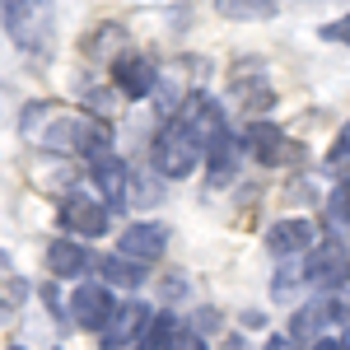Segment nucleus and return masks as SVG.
<instances>
[{
  "mask_svg": "<svg viewBox=\"0 0 350 350\" xmlns=\"http://www.w3.org/2000/svg\"><path fill=\"white\" fill-rule=\"evenodd\" d=\"M201 163H206V150H201L183 126L163 122L159 131H154V145H150V168H154V178H163V183H187V178L201 173Z\"/></svg>",
  "mask_w": 350,
  "mask_h": 350,
  "instance_id": "f257e3e1",
  "label": "nucleus"
},
{
  "mask_svg": "<svg viewBox=\"0 0 350 350\" xmlns=\"http://www.w3.org/2000/svg\"><path fill=\"white\" fill-rule=\"evenodd\" d=\"M0 24H5L10 38H14L19 52H38V56L52 52V38H56V10L52 5L10 0V5H0Z\"/></svg>",
  "mask_w": 350,
  "mask_h": 350,
  "instance_id": "f03ea898",
  "label": "nucleus"
},
{
  "mask_svg": "<svg viewBox=\"0 0 350 350\" xmlns=\"http://www.w3.org/2000/svg\"><path fill=\"white\" fill-rule=\"evenodd\" d=\"M56 224L66 229V239H80V243H94L112 234V211L94 196V191H80L70 187L61 196V206H56Z\"/></svg>",
  "mask_w": 350,
  "mask_h": 350,
  "instance_id": "7ed1b4c3",
  "label": "nucleus"
},
{
  "mask_svg": "<svg viewBox=\"0 0 350 350\" xmlns=\"http://www.w3.org/2000/svg\"><path fill=\"white\" fill-rule=\"evenodd\" d=\"M173 126H183V131L206 150V145H215L219 135L229 131V117H224V103H219L215 94L191 89L187 98H183V108H178V117H173Z\"/></svg>",
  "mask_w": 350,
  "mask_h": 350,
  "instance_id": "20e7f679",
  "label": "nucleus"
},
{
  "mask_svg": "<svg viewBox=\"0 0 350 350\" xmlns=\"http://www.w3.org/2000/svg\"><path fill=\"white\" fill-rule=\"evenodd\" d=\"M108 84L117 89V98L122 103H145V98H154V89H159V66L150 61V52H122L117 61L108 66Z\"/></svg>",
  "mask_w": 350,
  "mask_h": 350,
  "instance_id": "39448f33",
  "label": "nucleus"
},
{
  "mask_svg": "<svg viewBox=\"0 0 350 350\" xmlns=\"http://www.w3.org/2000/svg\"><path fill=\"white\" fill-rule=\"evenodd\" d=\"M239 140H243V159L262 163V168H275V163L304 159V145H295V140L280 131L271 117H262V122H247Z\"/></svg>",
  "mask_w": 350,
  "mask_h": 350,
  "instance_id": "423d86ee",
  "label": "nucleus"
},
{
  "mask_svg": "<svg viewBox=\"0 0 350 350\" xmlns=\"http://www.w3.org/2000/svg\"><path fill=\"white\" fill-rule=\"evenodd\" d=\"M117 313V295L98 280H84V285H70V299H66V323H75L80 332H103Z\"/></svg>",
  "mask_w": 350,
  "mask_h": 350,
  "instance_id": "0eeeda50",
  "label": "nucleus"
},
{
  "mask_svg": "<svg viewBox=\"0 0 350 350\" xmlns=\"http://www.w3.org/2000/svg\"><path fill=\"white\" fill-rule=\"evenodd\" d=\"M304 280L318 285L323 295H336L350 285V247L341 239H318V247L304 257Z\"/></svg>",
  "mask_w": 350,
  "mask_h": 350,
  "instance_id": "6e6552de",
  "label": "nucleus"
},
{
  "mask_svg": "<svg viewBox=\"0 0 350 350\" xmlns=\"http://www.w3.org/2000/svg\"><path fill=\"white\" fill-rule=\"evenodd\" d=\"M42 267H47V275H52L56 285H84V275L98 267V262H94L89 243L56 234V239L47 243V252H42Z\"/></svg>",
  "mask_w": 350,
  "mask_h": 350,
  "instance_id": "1a4fd4ad",
  "label": "nucleus"
},
{
  "mask_svg": "<svg viewBox=\"0 0 350 350\" xmlns=\"http://www.w3.org/2000/svg\"><path fill=\"white\" fill-rule=\"evenodd\" d=\"M168 224L163 219H131L122 234H117V257H131L140 267H154L163 262V252H168Z\"/></svg>",
  "mask_w": 350,
  "mask_h": 350,
  "instance_id": "9d476101",
  "label": "nucleus"
},
{
  "mask_svg": "<svg viewBox=\"0 0 350 350\" xmlns=\"http://www.w3.org/2000/svg\"><path fill=\"white\" fill-rule=\"evenodd\" d=\"M150 318H154V304H145V299H117V313H112V323L98 332L103 341L98 346L103 350H131L140 346V336H145V327H150Z\"/></svg>",
  "mask_w": 350,
  "mask_h": 350,
  "instance_id": "9b49d317",
  "label": "nucleus"
},
{
  "mask_svg": "<svg viewBox=\"0 0 350 350\" xmlns=\"http://www.w3.org/2000/svg\"><path fill=\"white\" fill-rule=\"evenodd\" d=\"M318 247V224L308 215H285L275 219L267 229V252L271 257H280V262H290V257H308Z\"/></svg>",
  "mask_w": 350,
  "mask_h": 350,
  "instance_id": "f8f14e48",
  "label": "nucleus"
},
{
  "mask_svg": "<svg viewBox=\"0 0 350 350\" xmlns=\"http://www.w3.org/2000/svg\"><path fill=\"white\" fill-rule=\"evenodd\" d=\"M89 183H94V196L108 206L112 215L126 211V187H131V163L122 154H108V159L89 163Z\"/></svg>",
  "mask_w": 350,
  "mask_h": 350,
  "instance_id": "ddd939ff",
  "label": "nucleus"
},
{
  "mask_svg": "<svg viewBox=\"0 0 350 350\" xmlns=\"http://www.w3.org/2000/svg\"><path fill=\"white\" fill-rule=\"evenodd\" d=\"M239 163H243V140L234 131H224L215 145H206V163H201V168H206V183L215 191L229 187V183L239 178Z\"/></svg>",
  "mask_w": 350,
  "mask_h": 350,
  "instance_id": "4468645a",
  "label": "nucleus"
},
{
  "mask_svg": "<svg viewBox=\"0 0 350 350\" xmlns=\"http://www.w3.org/2000/svg\"><path fill=\"white\" fill-rule=\"evenodd\" d=\"M66 103H56V98H33V103H24V112H19V135H24L28 145H47V135L56 131V122L66 117Z\"/></svg>",
  "mask_w": 350,
  "mask_h": 350,
  "instance_id": "2eb2a0df",
  "label": "nucleus"
},
{
  "mask_svg": "<svg viewBox=\"0 0 350 350\" xmlns=\"http://www.w3.org/2000/svg\"><path fill=\"white\" fill-rule=\"evenodd\" d=\"M98 285H108L112 295L117 290H126V295H135L140 285H145V275H150V267H140V262H131V257H117V252H108V257H98Z\"/></svg>",
  "mask_w": 350,
  "mask_h": 350,
  "instance_id": "dca6fc26",
  "label": "nucleus"
},
{
  "mask_svg": "<svg viewBox=\"0 0 350 350\" xmlns=\"http://www.w3.org/2000/svg\"><path fill=\"white\" fill-rule=\"evenodd\" d=\"M299 350H308L313 341H323L327 336V304L323 299H308V304H299L295 313H290V332H285Z\"/></svg>",
  "mask_w": 350,
  "mask_h": 350,
  "instance_id": "f3484780",
  "label": "nucleus"
},
{
  "mask_svg": "<svg viewBox=\"0 0 350 350\" xmlns=\"http://www.w3.org/2000/svg\"><path fill=\"white\" fill-rule=\"evenodd\" d=\"M122 52H131V33H126L122 24H112V19H108V24H98L89 38H84V56L98 61V66H112Z\"/></svg>",
  "mask_w": 350,
  "mask_h": 350,
  "instance_id": "a211bd4d",
  "label": "nucleus"
},
{
  "mask_svg": "<svg viewBox=\"0 0 350 350\" xmlns=\"http://www.w3.org/2000/svg\"><path fill=\"white\" fill-rule=\"evenodd\" d=\"M75 94H80V103L89 117H98V122H108V117H117V89L103 80H94V75H80V84H75Z\"/></svg>",
  "mask_w": 350,
  "mask_h": 350,
  "instance_id": "6ab92c4d",
  "label": "nucleus"
},
{
  "mask_svg": "<svg viewBox=\"0 0 350 350\" xmlns=\"http://www.w3.org/2000/svg\"><path fill=\"white\" fill-rule=\"evenodd\" d=\"M234 94H239V112L247 122H262L275 103V94H271V84L257 75V80H234Z\"/></svg>",
  "mask_w": 350,
  "mask_h": 350,
  "instance_id": "aec40b11",
  "label": "nucleus"
},
{
  "mask_svg": "<svg viewBox=\"0 0 350 350\" xmlns=\"http://www.w3.org/2000/svg\"><path fill=\"white\" fill-rule=\"evenodd\" d=\"M183 327H187V318H183L178 308H154V318H150V327H145L140 346L145 350H168V341H173Z\"/></svg>",
  "mask_w": 350,
  "mask_h": 350,
  "instance_id": "412c9836",
  "label": "nucleus"
},
{
  "mask_svg": "<svg viewBox=\"0 0 350 350\" xmlns=\"http://www.w3.org/2000/svg\"><path fill=\"white\" fill-rule=\"evenodd\" d=\"M163 201V178L145 173V168H131V187H126V211H150Z\"/></svg>",
  "mask_w": 350,
  "mask_h": 350,
  "instance_id": "4be33fe9",
  "label": "nucleus"
},
{
  "mask_svg": "<svg viewBox=\"0 0 350 350\" xmlns=\"http://www.w3.org/2000/svg\"><path fill=\"white\" fill-rule=\"evenodd\" d=\"M299 285H308V280H304V257H290V262H280L275 275H271V299L290 304V299L299 295Z\"/></svg>",
  "mask_w": 350,
  "mask_h": 350,
  "instance_id": "5701e85b",
  "label": "nucleus"
},
{
  "mask_svg": "<svg viewBox=\"0 0 350 350\" xmlns=\"http://www.w3.org/2000/svg\"><path fill=\"white\" fill-rule=\"evenodd\" d=\"M215 10H219V19H234V24H252V19L275 14V5H257V0H219Z\"/></svg>",
  "mask_w": 350,
  "mask_h": 350,
  "instance_id": "b1692460",
  "label": "nucleus"
},
{
  "mask_svg": "<svg viewBox=\"0 0 350 350\" xmlns=\"http://www.w3.org/2000/svg\"><path fill=\"white\" fill-rule=\"evenodd\" d=\"M327 168H332V173H350V122L336 131V140H332V150H327Z\"/></svg>",
  "mask_w": 350,
  "mask_h": 350,
  "instance_id": "393cba45",
  "label": "nucleus"
},
{
  "mask_svg": "<svg viewBox=\"0 0 350 350\" xmlns=\"http://www.w3.org/2000/svg\"><path fill=\"white\" fill-rule=\"evenodd\" d=\"M187 295H191L187 275H168V280L159 285V304H163V308H173V304H187Z\"/></svg>",
  "mask_w": 350,
  "mask_h": 350,
  "instance_id": "a878e982",
  "label": "nucleus"
},
{
  "mask_svg": "<svg viewBox=\"0 0 350 350\" xmlns=\"http://www.w3.org/2000/svg\"><path fill=\"white\" fill-rule=\"evenodd\" d=\"M187 327L196 332V336H206V332H215V327H224V318H219L215 308H196V313L187 318Z\"/></svg>",
  "mask_w": 350,
  "mask_h": 350,
  "instance_id": "bb28decb",
  "label": "nucleus"
},
{
  "mask_svg": "<svg viewBox=\"0 0 350 350\" xmlns=\"http://www.w3.org/2000/svg\"><path fill=\"white\" fill-rule=\"evenodd\" d=\"M323 42H341V47H350V14H341V19L323 24Z\"/></svg>",
  "mask_w": 350,
  "mask_h": 350,
  "instance_id": "cd10ccee",
  "label": "nucleus"
},
{
  "mask_svg": "<svg viewBox=\"0 0 350 350\" xmlns=\"http://www.w3.org/2000/svg\"><path fill=\"white\" fill-rule=\"evenodd\" d=\"M168 350H211V341H206V336H196L191 327H183V332L168 341Z\"/></svg>",
  "mask_w": 350,
  "mask_h": 350,
  "instance_id": "c85d7f7f",
  "label": "nucleus"
},
{
  "mask_svg": "<svg viewBox=\"0 0 350 350\" xmlns=\"http://www.w3.org/2000/svg\"><path fill=\"white\" fill-rule=\"evenodd\" d=\"M262 350H299V346L290 341V336H285V332H271L267 341H262Z\"/></svg>",
  "mask_w": 350,
  "mask_h": 350,
  "instance_id": "c756f323",
  "label": "nucleus"
},
{
  "mask_svg": "<svg viewBox=\"0 0 350 350\" xmlns=\"http://www.w3.org/2000/svg\"><path fill=\"white\" fill-rule=\"evenodd\" d=\"M239 323H243V327H267V313H262V308H243Z\"/></svg>",
  "mask_w": 350,
  "mask_h": 350,
  "instance_id": "7c9ffc66",
  "label": "nucleus"
},
{
  "mask_svg": "<svg viewBox=\"0 0 350 350\" xmlns=\"http://www.w3.org/2000/svg\"><path fill=\"white\" fill-rule=\"evenodd\" d=\"M308 350H346V346H341V336H323V341H313Z\"/></svg>",
  "mask_w": 350,
  "mask_h": 350,
  "instance_id": "2f4dec72",
  "label": "nucleus"
},
{
  "mask_svg": "<svg viewBox=\"0 0 350 350\" xmlns=\"http://www.w3.org/2000/svg\"><path fill=\"white\" fill-rule=\"evenodd\" d=\"M224 350H247V341H243L239 332H234V336H229V346H224Z\"/></svg>",
  "mask_w": 350,
  "mask_h": 350,
  "instance_id": "473e14b6",
  "label": "nucleus"
},
{
  "mask_svg": "<svg viewBox=\"0 0 350 350\" xmlns=\"http://www.w3.org/2000/svg\"><path fill=\"white\" fill-rule=\"evenodd\" d=\"M341 346H346V350H350V327H341Z\"/></svg>",
  "mask_w": 350,
  "mask_h": 350,
  "instance_id": "72a5a7b5",
  "label": "nucleus"
},
{
  "mask_svg": "<svg viewBox=\"0 0 350 350\" xmlns=\"http://www.w3.org/2000/svg\"><path fill=\"white\" fill-rule=\"evenodd\" d=\"M5 350H28V346H19V341H10V346H5Z\"/></svg>",
  "mask_w": 350,
  "mask_h": 350,
  "instance_id": "f704fd0d",
  "label": "nucleus"
},
{
  "mask_svg": "<svg viewBox=\"0 0 350 350\" xmlns=\"http://www.w3.org/2000/svg\"><path fill=\"white\" fill-rule=\"evenodd\" d=\"M131 350H145V346H131Z\"/></svg>",
  "mask_w": 350,
  "mask_h": 350,
  "instance_id": "c9c22d12",
  "label": "nucleus"
}]
</instances>
